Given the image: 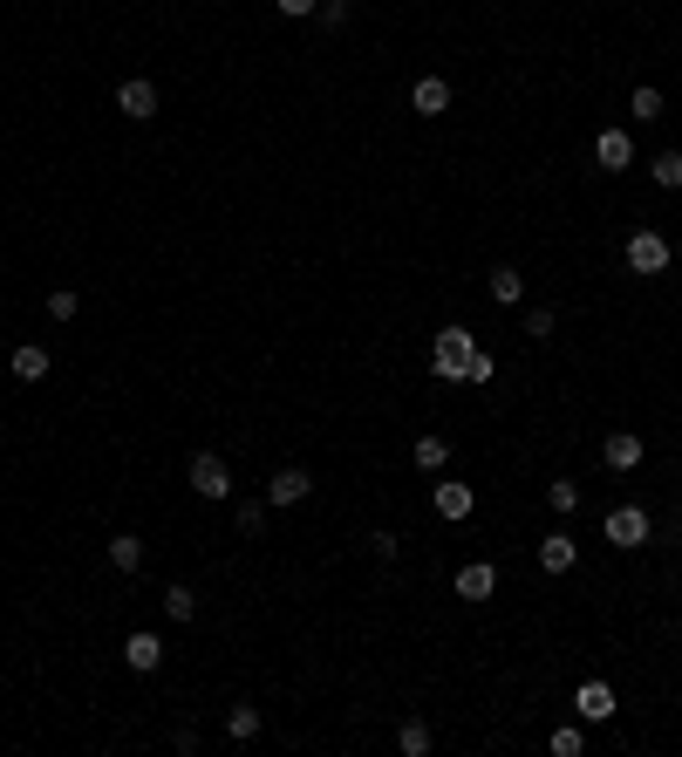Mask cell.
<instances>
[{
    "label": "cell",
    "mask_w": 682,
    "mask_h": 757,
    "mask_svg": "<svg viewBox=\"0 0 682 757\" xmlns=\"http://www.w3.org/2000/svg\"><path fill=\"white\" fill-rule=\"evenodd\" d=\"M471 355H478V341H471V328H437V341H430V369L444 382H464V369H471Z\"/></svg>",
    "instance_id": "6da1fadb"
},
{
    "label": "cell",
    "mask_w": 682,
    "mask_h": 757,
    "mask_svg": "<svg viewBox=\"0 0 682 757\" xmlns=\"http://www.w3.org/2000/svg\"><path fill=\"white\" fill-rule=\"evenodd\" d=\"M191 492L198 498H212V505H219V498H232V471H226V457H212V451H198L191 457Z\"/></svg>",
    "instance_id": "7a4b0ae2"
},
{
    "label": "cell",
    "mask_w": 682,
    "mask_h": 757,
    "mask_svg": "<svg viewBox=\"0 0 682 757\" xmlns=\"http://www.w3.org/2000/svg\"><path fill=\"white\" fill-rule=\"evenodd\" d=\"M628 273H669V239L655 226L628 232Z\"/></svg>",
    "instance_id": "3957f363"
},
{
    "label": "cell",
    "mask_w": 682,
    "mask_h": 757,
    "mask_svg": "<svg viewBox=\"0 0 682 757\" xmlns=\"http://www.w3.org/2000/svg\"><path fill=\"white\" fill-rule=\"evenodd\" d=\"M601 532H607V546H642L648 539V512L642 505H614L601 519Z\"/></svg>",
    "instance_id": "277c9868"
},
{
    "label": "cell",
    "mask_w": 682,
    "mask_h": 757,
    "mask_svg": "<svg viewBox=\"0 0 682 757\" xmlns=\"http://www.w3.org/2000/svg\"><path fill=\"white\" fill-rule=\"evenodd\" d=\"M116 110L130 116V123H144V116H157V82L130 76V82H123V89H116Z\"/></svg>",
    "instance_id": "5b68a950"
},
{
    "label": "cell",
    "mask_w": 682,
    "mask_h": 757,
    "mask_svg": "<svg viewBox=\"0 0 682 757\" xmlns=\"http://www.w3.org/2000/svg\"><path fill=\"white\" fill-rule=\"evenodd\" d=\"M430 505H437V519H471L478 492H471V485H457V478H444V485L430 492Z\"/></svg>",
    "instance_id": "8992f818"
},
{
    "label": "cell",
    "mask_w": 682,
    "mask_h": 757,
    "mask_svg": "<svg viewBox=\"0 0 682 757\" xmlns=\"http://www.w3.org/2000/svg\"><path fill=\"white\" fill-rule=\"evenodd\" d=\"M307 492H314V478H307L301 464H287V471H273V485H266V498H273V505H301Z\"/></svg>",
    "instance_id": "52a82bcc"
},
{
    "label": "cell",
    "mask_w": 682,
    "mask_h": 757,
    "mask_svg": "<svg viewBox=\"0 0 682 757\" xmlns=\"http://www.w3.org/2000/svg\"><path fill=\"white\" fill-rule=\"evenodd\" d=\"M594 157H601L607 171H628V164H635V137H628V130H601V137H594Z\"/></svg>",
    "instance_id": "ba28073f"
},
{
    "label": "cell",
    "mask_w": 682,
    "mask_h": 757,
    "mask_svg": "<svg viewBox=\"0 0 682 757\" xmlns=\"http://www.w3.org/2000/svg\"><path fill=\"white\" fill-rule=\"evenodd\" d=\"M410 110H417V116H444V110H451V82H444V76H423L417 89H410Z\"/></svg>",
    "instance_id": "9c48e42d"
},
{
    "label": "cell",
    "mask_w": 682,
    "mask_h": 757,
    "mask_svg": "<svg viewBox=\"0 0 682 757\" xmlns=\"http://www.w3.org/2000/svg\"><path fill=\"white\" fill-rule=\"evenodd\" d=\"M573 710H580L587 723H607V717H614V689H607V682H580Z\"/></svg>",
    "instance_id": "30bf717a"
},
{
    "label": "cell",
    "mask_w": 682,
    "mask_h": 757,
    "mask_svg": "<svg viewBox=\"0 0 682 757\" xmlns=\"http://www.w3.org/2000/svg\"><path fill=\"white\" fill-rule=\"evenodd\" d=\"M573 560H580V546H573L567 532H546V539H539V567L546 573H567Z\"/></svg>",
    "instance_id": "8fae6325"
},
{
    "label": "cell",
    "mask_w": 682,
    "mask_h": 757,
    "mask_svg": "<svg viewBox=\"0 0 682 757\" xmlns=\"http://www.w3.org/2000/svg\"><path fill=\"white\" fill-rule=\"evenodd\" d=\"M123 662H130L137 676H151L157 662H164V642H157V635H130V642H123Z\"/></svg>",
    "instance_id": "7c38bea8"
},
{
    "label": "cell",
    "mask_w": 682,
    "mask_h": 757,
    "mask_svg": "<svg viewBox=\"0 0 682 757\" xmlns=\"http://www.w3.org/2000/svg\"><path fill=\"white\" fill-rule=\"evenodd\" d=\"M492 587H498V573L485 567V560H478V567H464V573H457V594H464V601H492Z\"/></svg>",
    "instance_id": "4fadbf2b"
},
{
    "label": "cell",
    "mask_w": 682,
    "mask_h": 757,
    "mask_svg": "<svg viewBox=\"0 0 682 757\" xmlns=\"http://www.w3.org/2000/svg\"><path fill=\"white\" fill-rule=\"evenodd\" d=\"M110 567L116 573H137V567H144V539H137V532H116V539H110Z\"/></svg>",
    "instance_id": "5bb4252c"
},
{
    "label": "cell",
    "mask_w": 682,
    "mask_h": 757,
    "mask_svg": "<svg viewBox=\"0 0 682 757\" xmlns=\"http://www.w3.org/2000/svg\"><path fill=\"white\" fill-rule=\"evenodd\" d=\"M226 737L232 744H253V737H260V710H253V703H232L226 710Z\"/></svg>",
    "instance_id": "9a60e30c"
},
{
    "label": "cell",
    "mask_w": 682,
    "mask_h": 757,
    "mask_svg": "<svg viewBox=\"0 0 682 757\" xmlns=\"http://www.w3.org/2000/svg\"><path fill=\"white\" fill-rule=\"evenodd\" d=\"M607 471H635L642 464V437H607Z\"/></svg>",
    "instance_id": "2e32d148"
},
{
    "label": "cell",
    "mask_w": 682,
    "mask_h": 757,
    "mask_svg": "<svg viewBox=\"0 0 682 757\" xmlns=\"http://www.w3.org/2000/svg\"><path fill=\"white\" fill-rule=\"evenodd\" d=\"M14 376H21V382H41V376H48V348H35V341H28V348H14Z\"/></svg>",
    "instance_id": "e0dca14e"
},
{
    "label": "cell",
    "mask_w": 682,
    "mask_h": 757,
    "mask_svg": "<svg viewBox=\"0 0 682 757\" xmlns=\"http://www.w3.org/2000/svg\"><path fill=\"white\" fill-rule=\"evenodd\" d=\"M485 287H492V301H498V307H512V301H519V294H526V280H519L512 266H498V273H492V280H485Z\"/></svg>",
    "instance_id": "ac0fdd59"
},
{
    "label": "cell",
    "mask_w": 682,
    "mask_h": 757,
    "mask_svg": "<svg viewBox=\"0 0 682 757\" xmlns=\"http://www.w3.org/2000/svg\"><path fill=\"white\" fill-rule=\"evenodd\" d=\"M648 178H655L662 191H676V185H682V151H662L655 164H648Z\"/></svg>",
    "instance_id": "d6986e66"
},
{
    "label": "cell",
    "mask_w": 682,
    "mask_h": 757,
    "mask_svg": "<svg viewBox=\"0 0 682 757\" xmlns=\"http://www.w3.org/2000/svg\"><path fill=\"white\" fill-rule=\"evenodd\" d=\"M396 751L423 757V751H430V723H403V730H396Z\"/></svg>",
    "instance_id": "ffe728a7"
},
{
    "label": "cell",
    "mask_w": 682,
    "mask_h": 757,
    "mask_svg": "<svg viewBox=\"0 0 682 757\" xmlns=\"http://www.w3.org/2000/svg\"><path fill=\"white\" fill-rule=\"evenodd\" d=\"M417 464L423 471H444V464H451V444H444V437H417Z\"/></svg>",
    "instance_id": "44dd1931"
},
{
    "label": "cell",
    "mask_w": 682,
    "mask_h": 757,
    "mask_svg": "<svg viewBox=\"0 0 682 757\" xmlns=\"http://www.w3.org/2000/svg\"><path fill=\"white\" fill-rule=\"evenodd\" d=\"M164 614H171V621H191V614H198V594H191V587H164Z\"/></svg>",
    "instance_id": "7402d4cb"
},
{
    "label": "cell",
    "mask_w": 682,
    "mask_h": 757,
    "mask_svg": "<svg viewBox=\"0 0 682 757\" xmlns=\"http://www.w3.org/2000/svg\"><path fill=\"white\" fill-rule=\"evenodd\" d=\"M580 751H587V737H580L573 723H560V730H553V757H580Z\"/></svg>",
    "instance_id": "603a6c76"
},
{
    "label": "cell",
    "mask_w": 682,
    "mask_h": 757,
    "mask_svg": "<svg viewBox=\"0 0 682 757\" xmlns=\"http://www.w3.org/2000/svg\"><path fill=\"white\" fill-rule=\"evenodd\" d=\"M76 287H55V294H48V314H55V321H76Z\"/></svg>",
    "instance_id": "cb8c5ba5"
},
{
    "label": "cell",
    "mask_w": 682,
    "mask_h": 757,
    "mask_svg": "<svg viewBox=\"0 0 682 757\" xmlns=\"http://www.w3.org/2000/svg\"><path fill=\"white\" fill-rule=\"evenodd\" d=\"M232 519H239V532H246V539H260V532H266V505H239Z\"/></svg>",
    "instance_id": "d4e9b609"
},
{
    "label": "cell",
    "mask_w": 682,
    "mask_h": 757,
    "mask_svg": "<svg viewBox=\"0 0 682 757\" xmlns=\"http://www.w3.org/2000/svg\"><path fill=\"white\" fill-rule=\"evenodd\" d=\"M628 110L642 116V123H655V116H662V89H635V103H628Z\"/></svg>",
    "instance_id": "484cf974"
},
{
    "label": "cell",
    "mask_w": 682,
    "mask_h": 757,
    "mask_svg": "<svg viewBox=\"0 0 682 757\" xmlns=\"http://www.w3.org/2000/svg\"><path fill=\"white\" fill-rule=\"evenodd\" d=\"M553 328H560V321H553V307H532V314H526V335L532 341H546Z\"/></svg>",
    "instance_id": "4316f807"
},
{
    "label": "cell",
    "mask_w": 682,
    "mask_h": 757,
    "mask_svg": "<svg viewBox=\"0 0 682 757\" xmlns=\"http://www.w3.org/2000/svg\"><path fill=\"white\" fill-rule=\"evenodd\" d=\"M546 505H553V512H573V505H580V485H567V478H560V485L546 492Z\"/></svg>",
    "instance_id": "83f0119b"
},
{
    "label": "cell",
    "mask_w": 682,
    "mask_h": 757,
    "mask_svg": "<svg viewBox=\"0 0 682 757\" xmlns=\"http://www.w3.org/2000/svg\"><path fill=\"white\" fill-rule=\"evenodd\" d=\"M314 14H321V28H341V21H348V0H321Z\"/></svg>",
    "instance_id": "f1b7e54d"
},
{
    "label": "cell",
    "mask_w": 682,
    "mask_h": 757,
    "mask_svg": "<svg viewBox=\"0 0 682 757\" xmlns=\"http://www.w3.org/2000/svg\"><path fill=\"white\" fill-rule=\"evenodd\" d=\"M498 376V362L492 355H471V369H464V382H492Z\"/></svg>",
    "instance_id": "f546056e"
},
{
    "label": "cell",
    "mask_w": 682,
    "mask_h": 757,
    "mask_svg": "<svg viewBox=\"0 0 682 757\" xmlns=\"http://www.w3.org/2000/svg\"><path fill=\"white\" fill-rule=\"evenodd\" d=\"M273 7H280V14H287V21H301V14H314V7H321V0H273Z\"/></svg>",
    "instance_id": "4dcf8cb0"
}]
</instances>
